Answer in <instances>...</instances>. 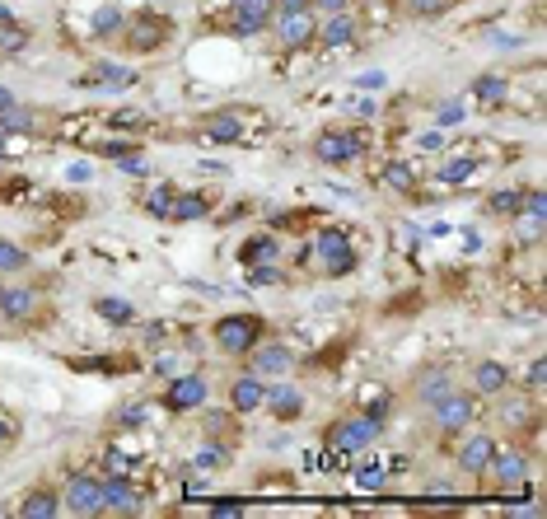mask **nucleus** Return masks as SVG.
<instances>
[{
	"instance_id": "1",
	"label": "nucleus",
	"mask_w": 547,
	"mask_h": 519,
	"mask_svg": "<svg viewBox=\"0 0 547 519\" xmlns=\"http://www.w3.org/2000/svg\"><path fill=\"white\" fill-rule=\"evenodd\" d=\"M262 332H267V323H262L258 314H225V318H216L211 342H216L220 356H239V361H244L248 351L262 342Z\"/></svg>"
},
{
	"instance_id": "2",
	"label": "nucleus",
	"mask_w": 547,
	"mask_h": 519,
	"mask_svg": "<svg viewBox=\"0 0 547 519\" xmlns=\"http://www.w3.org/2000/svg\"><path fill=\"white\" fill-rule=\"evenodd\" d=\"M384 421L370 417V412H356V417H342L328 426V449L332 454H365V445H375Z\"/></svg>"
},
{
	"instance_id": "3",
	"label": "nucleus",
	"mask_w": 547,
	"mask_h": 519,
	"mask_svg": "<svg viewBox=\"0 0 547 519\" xmlns=\"http://www.w3.org/2000/svg\"><path fill=\"white\" fill-rule=\"evenodd\" d=\"M370 150V131H323L314 141V159L318 164H328V169H346V164H356L360 155Z\"/></svg>"
},
{
	"instance_id": "4",
	"label": "nucleus",
	"mask_w": 547,
	"mask_h": 519,
	"mask_svg": "<svg viewBox=\"0 0 547 519\" xmlns=\"http://www.w3.org/2000/svg\"><path fill=\"white\" fill-rule=\"evenodd\" d=\"M426 412H431L435 431H440V435H454V431H468V426H473L477 398H473V393H463V389H449L445 398H440L435 407H426Z\"/></svg>"
},
{
	"instance_id": "5",
	"label": "nucleus",
	"mask_w": 547,
	"mask_h": 519,
	"mask_svg": "<svg viewBox=\"0 0 547 519\" xmlns=\"http://www.w3.org/2000/svg\"><path fill=\"white\" fill-rule=\"evenodd\" d=\"M164 43H169V19L141 15V19H131V24H122V47L136 52V57H155Z\"/></svg>"
},
{
	"instance_id": "6",
	"label": "nucleus",
	"mask_w": 547,
	"mask_h": 519,
	"mask_svg": "<svg viewBox=\"0 0 547 519\" xmlns=\"http://www.w3.org/2000/svg\"><path fill=\"white\" fill-rule=\"evenodd\" d=\"M61 505L71 515H103V477L94 473H71L61 487Z\"/></svg>"
},
{
	"instance_id": "7",
	"label": "nucleus",
	"mask_w": 547,
	"mask_h": 519,
	"mask_svg": "<svg viewBox=\"0 0 547 519\" xmlns=\"http://www.w3.org/2000/svg\"><path fill=\"white\" fill-rule=\"evenodd\" d=\"M318 258H323V272L328 276H351L356 272V248H351V239H346V230H337V225H328V230H318Z\"/></svg>"
},
{
	"instance_id": "8",
	"label": "nucleus",
	"mask_w": 547,
	"mask_h": 519,
	"mask_svg": "<svg viewBox=\"0 0 547 519\" xmlns=\"http://www.w3.org/2000/svg\"><path fill=\"white\" fill-rule=\"evenodd\" d=\"M141 510H145V491L127 473L103 477V515H141Z\"/></svg>"
},
{
	"instance_id": "9",
	"label": "nucleus",
	"mask_w": 547,
	"mask_h": 519,
	"mask_svg": "<svg viewBox=\"0 0 547 519\" xmlns=\"http://www.w3.org/2000/svg\"><path fill=\"white\" fill-rule=\"evenodd\" d=\"M244 361H248V370H253V375L281 379V375H290V370H295V351H290L286 342H258L244 356Z\"/></svg>"
},
{
	"instance_id": "10",
	"label": "nucleus",
	"mask_w": 547,
	"mask_h": 519,
	"mask_svg": "<svg viewBox=\"0 0 547 519\" xmlns=\"http://www.w3.org/2000/svg\"><path fill=\"white\" fill-rule=\"evenodd\" d=\"M206 393H211L206 375H178V379L169 384V389H164V407L183 417V412H197V407L206 403Z\"/></svg>"
},
{
	"instance_id": "11",
	"label": "nucleus",
	"mask_w": 547,
	"mask_h": 519,
	"mask_svg": "<svg viewBox=\"0 0 547 519\" xmlns=\"http://www.w3.org/2000/svg\"><path fill=\"white\" fill-rule=\"evenodd\" d=\"M491 454H496V440L482 435V431H468L459 440V449H454V463H459V473L482 477L487 473V463H491Z\"/></svg>"
},
{
	"instance_id": "12",
	"label": "nucleus",
	"mask_w": 547,
	"mask_h": 519,
	"mask_svg": "<svg viewBox=\"0 0 547 519\" xmlns=\"http://www.w3.org/2000/svg\"><path fill=\"white\" fill-rule=\"evenodd\" d=\"M230 15H234V33L253 38L276 19V0H230Z\"/></svg>"
},
{
	"instance_id": "13",
	"label": "nucleus",
	"mask_w": 547,
	"mask_h": 519,
	"mask_svg": "<svg viewBox=\"0 0 547 519\" xmlns=\"http://www.w3.org/2000/svg\"><path fill=\"white\" fill-rule=\"evenodd\" d=\"M262 398H267V379L253 375V370H244V375L230 379V407L239 412V417H253L262 407Z\"/></svg>"
},
{
	"instance_id": "14",
	"label": "nucleus",
	"mask_w": 547,
	"mask_h": 519,
	"mask_svg": "<svg viewBox=\"0 0 547 519\" xmlns=\"http://www.w3.org/2000/svg\"><path fill=\"white\" fill-rule=\"evenodd\" d=\"M276 38H281V47H309L318 43V19L314 10H300V15H276Z\"/></svg>"
},
{
	"instance_id": "15",
	"label": "nucleus",
	"mask_w": 547,
	"mask_h": 519,
	"mask_svg": "<svg viewBox=\"0 0 547 519\" xmlns=\"http://www.w3.org/2000/svg\"><path fill=\"white\" fill-rule=\"evenodd\" d=\"M141 80V75L131 71V66H117V61H99V66H89L75 85L80 89H131Z\"/></svg>"
},
{
	"instance_id": "16",
	"label": "nucleus",
	"mask_w": 547,
	"mask_h": 519,
	"mask_svg": "<svg viewBox=\"0 0 547 519\" xmlns=\"http://www.w3.org/2000/svg\"><path fill=\"white\" fill-rule=\"evenodd\" d=\"M487 473L501 482V491H515L524 477H529V454H519V449H496L487 463Z\"/></svg>"
},
{
	"instance_id": "17",
	"label": "nucleus",
	"mask_w": 547,
	"mask_h": 519,
	"mask_svg": "<svg viewBox=\"0 0 547 519\" xmlns=\"http://www.w3.org/2000/svg\"><path fill=\"white\" fill-rule=\"evenodd\" d=\"M262 407H272L276 421H295L304 412V393L290 384V379H281V384H267V398H262Z\"/></svg>"
},
{
	"instance_id": "18",
	"label": "nucleus",
	"mask_w": 547,
	"mask_h": 519,
	"mask_svg": "<svg viewBox=\"0 0 547 519\" xmlns=\"http://www.w3.org/2000/svg\"><path fill=\"white\" fill-rule=\"evenodd\" d=\"M0 314L10 323H29L38 314V290L33 286H0Z\"/></svg>"
},
{
	"instance_id": "19",
	"label": "nucleus",
	"mask_w": 547,
	"mask_h": 519,
	"mask_svg": "<svg viewBox=\"0 0 547 519\" xmlns=\"http://www.w3.org/2000/svg\"><path fill=\"white\" fill-rule=\"evenodd\" d=\"M52 515H61V491L52 487H33L19 501V519H52Z\"/></svg>"
},
{
	"instance_id": "20",
	"label": "nucleus",
	"mask_w": 547,
	"mask_h": 519,
	"mask_svg": "<svg viewBox=\"0 0 547 519\" xmlns=\"http://www.w3.org/2000/svg\"><path fill=\"white\" fill-rule=\"evenodd\" d=\"M510 370H505L501 361H477V370H473V384H477V393L482 398H496V393H505L510 389Z\"/></svg>"
},
{
	"instance_id": "21",
	"label": "nucleus",
	"mask_w": 547,
	"mask_h": 519,
	"mask_svg": "<svg viewBox=\"0 0 547 519\" xmlns=\"http://www.w3.org/2000/svg\"><path fill=\"white\" fill-rule=\"evenodd\" d=\"M360 38V24L351 15H328V24H318V43L328 47H351Z\"/></svg>"
},
{
	"instance_id": "22",
	"label": "nucleus",
	"mask_w": 547,
	"mask_h": 519,
	"mask_svg": "<svg viewBox=\"0 0 547 519\" xmlns=\"http://www.w3.org/2000/svg\"><path fill=\"white\" fill-rule=\"evenodd\" d=\"M230 445H225V440H202V449H197V459H192V468H202V473H225V468H230Z\"/></svg>"
},
{
	"instance_id": "23",
	"label": "nucleus",
	"mask_w": 547,
	"mask_h": 519,
	"mask_svg": "<svg viewBox=\"0 0 547 519\" xmlns=\"http://www.w3.org/2000/svg\"><path fill=\"white\" fill-rule=\"evenodd\" d=\"M206 211H211V197H206V192H173L169 220H202Z\"/></svg>"
},
{
	"instance_id": "24",
	"label": "nucleus",
	"mask_w": 547,
	"mask_h": 519,
	"mask_svg": "<svg viewBox=\"0 0 547 519\" xmlns=\"http://www.w3.org/2000/svg\"><path fill=\"white\" fill-rule=\"evenodd\" d=\"M449 389H454L449 370H431V375H421V379H417V403H421V407H435Z\"/></svg>"
},
{
	"instance_id": "25",
	"label": "nucleus",
	"mask_w": 547,
	"mask_h": 519,
	"mask_svg": "<svg viewBox=\"0 0 547 519\" xmlns=\"http://www.w3.org/2000/svg\"><path fill=\"white\" fill-rule=\"evenodd\" d=\"M276 239L272 234H253V239H244V248H239V262L244 267H258V262H276Z\"/></svg>"
},
{
	"instance_id": "26",
	"label": "nucleus",
	"mask_w": 547,
	"mask_h": 519,
	"mask_svg": "<svg viewBox=\"0 0 547 519\" xmlns=\"http://www.w3.org/2000/svg\"><path fill=\"white\" fill-rule=\"evenodd\" d=\"M239 136H244L239 113H220L216 122H206V127H202V141H239Z\"/></svg>"
},
{
	"instance_id": "27",
	"label": "nucleus",
	"mask_w": 547,
	"mask_h": 519,
	"mask_svg": "<svg viewBox=\"0 0 547 519\" xmlns=\"http://www.w3.org/2000/svg\"><path fill=\"white\" fill-rule=\"evenodd\" d=\"M379 183L389 192H417V173L407 169L403 159H393V164H384V173H379Z\"/></svg>"
},
{
	"instance_id": "28",
	"label": "nucleus",
	"mask_w": 547,
	"mask_h": 519,
	"mask_svg": "<svg viewBox=\"0 0 547 519\" xmlns=\"http://www.w3.org/2000/svg\"><path fill=\"white\" fill-rule=\"evenodd\" d=\"M487 211H491V216H519V211H524V192H519V188L491 192V197H487Z\"/></svg>"
},
{
	"instance_id": "29",
	"label": "nucleus",
	"mask_w": 547,
	"mask_h": 519,
	"mask_svg": "<svg viewBox=\"0 0 547 519\" xmlns=\"http://www.w3.org/2000/svg\"><path fill=\"white\" fill-rule=\"evenodd\" d=\"M99 318H108V323H117V328H127V323H136V309H131L127 300H117V295H103L99 304Z\"/></svg>"
},
{
	"instance_id": "30",
	"label": "nucleus",
	"mask_w": 547,
	"mask_h": 519,
	"mask_svg": "<svg viewBox=\"0 0 547 519\" xmlns=\"http://www.w3.org/2000/svg\"><path fill=\"white\" fill-rule=\"evenodd\" d=\"M505 94H510L505 75H477V80H473V99L477 103H501Z\"/></svg>"
},
{
	"instance_id": "31",
	"label": "nucleus",
	"mask_w": 547,
	"mask_h": 519,
	"mask_svg": "<svg viewBox=\"0 0 547 519\" xmlns=\"http://www.w3.org/2000/svg\"><path fill=\"white\" fill-rule=\"evenodd\" d=\"M33 131V113L29 108H5V113H0V136H29Z\"/></svg>"
},
{
	"instance_id": "32",
	"label": "nucleus",
	"mask_w": 547,
	"mask_h": 519,
	"mask_svg": "<svg viewBox=\"0 0 547 519\" xmlns=\"http://www.w3.org/2000/svg\"><path fill=\"white\" fill-rule=\"evenodd\" d=\"M29 267H33V262H29V253H24V248L0 239V276H19V272H29Z\"/></svg>"
},
{
	"instance_id": "33",
	"label": "nucleus",
	"mask_w": 547,
	"mask_h": 519,
	"mask_svg": "<svg viewBox=\"0 0 547 519\" xmlns=\"http://www.w3.org/2000/svg\"><path fill=\"white\" fill-rule=\"evenodd\" d=\"M29 43H33V33L24 29V24H15V19L0 24V52H24Z\"/></svg>"
},
{
	"instance_id": "34",
	"label": "nucleus",
	"mask_w": 547,
	"mask_h": 519,
	"mask_svg": "<svg viewBox=\"0 0 547 519\" xmlns=\"http://www.w3.org/2000/svg\"><path fill=\"white\" fill-rule=\"evenodd\" d=\"M122 24H127L122 10H117V5H103L99 15H94V38H113V33H122Z\"/></svg>"
},
{
	"instance_id": "35",
	"label": "nucleus",
	"mask_w": 547,
	"mask_h": 519,
	"mask_svg": "<svg viewBox=\"0 0 547 519\" xmlns=\"http://www.w3.org/2000/svg\"><path fill=\"white\" fill-rule=\"evenodd\" d=\"M529 403L524 398H505L501 407H496V421H505V426H529Z\"/></svg>"
},
{
	"instance_id": "36",
	"label": "nucleus",
	"mask_w": 547,
	"mask_h": 519,
	"mask_svg": "<svg viewBox=\"0 0 547 519\" xmlns=\"http://www.w3.org/2000/svg\"><path fill=\"white\" fill-rule=\"evenodd\" d=\"M449 5H454V0H403V10L412 19H440Z\"/></svg>"
},
{
	"instance_id": "37",
	"label": "nucleus",
	"mask_w": 547,
	"mask_h": 519,
	"mask_svg": "<svg viewBox=\"0 0 547 519\" xmlns=\"http://www.w3.org/2000/svg\"><path fill=\"white\" fill-rule=\"evenodd\" d=\"M477 169V159L473 155H463V159H449L445 169H440V183H463V178H468V173Z\"/></svg>"
},
{
	"instance_id": "38",
	"label": "nucleus",
	"mask_w": 547,
	"mask_h": 519,
	"mask_svg": "<svg viewBox=\"0 0 547 519\" xmlns=\"http://www.w3.org/2000/svg\"><path fill=\"white\" fill-rule=\"evenodd\" d=\"M169 206H173V188H169V183L150 188V197H145V211H150V216H169Z\"/></svg>"
},
{
	"instance_id": "39",
	"label": "nucleus",
	"mask_w": 547,
	"mask_h": 519,
	"mask_svg": "<svg viewBox=\"0 0 547 519\" xmlns=\"http://www.w3.org/2000/svg\"><path fill=\"white\" fill-rule=\"evenodd\" d=\"M136 150H141V145H131V141H103L99 145V155L113 159V164H117V159H127V155H136Z\"/></svg>"
},
{
	"instance_id": "40",
	"label": "nucleus",
	"mask_w": 547,
	"mask_h": 519,
	"mask_svg": "<svg viewBox=\"0 0 547 519\" xmlns=\"http://www.w3.org/2000/svg\"><path fill=\"white\" fill-rule=\"evenodd\" d=\"M117 421H122L127 431H136V426H145V403H122V412H117Z\"/></svg>"
},
{
	"instance_id": "41",
	"label": "nucleus",
	"mask_w": 547,
	"mask_h": 519,
	"mask_svg": "<svg viewBox=\"0 0 547 519\" xmlns=\"http://www.w3.org/2000/svg\"><path fill=\"white\" fill-rule=\"evenodd\" d=\"M248 281H258V286H272V281H281V272H276L272 262H258V267H244Z\"/></svg>"
},
{
	"instance_id": "42",
	"label": "nucleus",
	"mask_w": 547,
	"mask_h": 519,
	"mask_svg": "<svg viewBox=\"0 0 547 519\" xmlns=\"http://www.w3.org/2000/svg\"><path fill=\"white\" fill-rule=\"evenodd\" d=\"M117 169H122V173H136V178H145V173H150V164H145V155H141V150H136V155L117 159Z\"/></svg>"
},
{
	"instance_id": "43",
	"label": "nucleus",
	"mask_w": 547,
	"mask_h": 519,
	"mask_svg": "<svg viewBox=\"0 0 547 519\" xmlns=\"http://www.w3.org/2000/svg\"><path fill=\"white\" fill-rule=\"evenodd\" d=\"M435 122H440V127H459V122H463V103H445V108L435 113Z\"/></svg>"
},
{
	"instance_id": "44",
	"label": "nucleus",
	"mask_w": 547,
	"mask_h": 519,
	"mask_svg": "<svg viewBox=\"0 0 547 519\" xmlns=\"http://www.w3.org/2000/svg\"><path fill=\"white\" fill-rule=\"evenodd\" d=\"M356 482H360V491H379L384 487V473H379V468H360Z\"/></svg>"
},
{
	"instance_id": "45",
	"label": "nucleus",
	"mask_w": 547,
	"mask_h": 519,
	"mask_svg": "<svg viewBox=\"0 0 547 519\" xmlns=\"http://www.w3.org/2000/svg\"><path fill=\"white\" fill-rule=\"evenodd\" d=\"M239 510H244L239 496H220V501H211V515H239Z\"/></svg>"
},
{
	"instance_id": "46",
	"label": "nucleus",
	"mask_w": 547,
	"mask_h": 519,
	"mask_svg": "<svg viewBox=\"0 0 547 519\" xmlns=\"http://www.w3.org/2000/svg\"><path fill=\"white\" fill-rule=\"evenodd\" d=\"M15 435H19L15 417H5V412H0V449H10V445H15Z\"/></svg>"
},
{
	"instance_id": "47",
	"label": "nucleus",
	"mask_w": 547,
	"mask_h": 519,
	"mask_svg": "<svg viewBox=\"0 0 547 519\" xmlns=\"http://www.w3.org/2000/svg\"><path fill=\"white\" fill-rule=\"evenodd\" d=\"M524 384H529V389H543V384H547V361H533V365H529V379H524Z\"/></svg>"
},
{
	"instance_id": "48",
	"label": "nucleus",
	"mask_w": 547,
	"mask_h": 519,
	"mask_svg": "<svg viewBox=\"0 0 547 519\" xmlns=\"http://www.w3.org/2000/svg\"><path fill=\"white\" fill-rule=\"evenodd\" d=\"M309 10V0H276V15H300Z\"/></svg>"
},
{
	"instance_id": "49",
	"label": "nucleus",
	"mask_w": 547,
	"mask_h": 519,
	"mask_svg": "<svg viewBox=\"0 0 547 519\" xmlns=\"http://www.w3.org/2000/svg\"><path fill=\"white\" fill-rule=\"evenodd\" d=\"M225 426H230L225 412H211V417H206V435H225Z\"/></svg>"
},
{
	"instance_id": "50",
	"label": "nucleus",
	"mask_w": 547,
	"mask_h": 519,
	"mask_svg": "<svg viewBox=\"0 0 547 519\" xmlns=\"http://www.w3.org/2000/svg\"><path fill=\"white\" fill-rule=\"evenodd\" d=\"M356 85H360V89H384V71H365Z\"/></svg>"
},
{
	"instance_id": "51",
	"label": "nucleus",
	"mask_w": 547,
	"mask_h": 519,
	"mask_svg": "<svg viewBox=\"0 0 547 519\" xmlns=\"http://www.w3.org/2000/svg\"><path fill=\"white\" fill-rule=\"evenodd\" d=\"M108 473H127V454L122 449H108Z\"/></svg>"
},
{
	"instance_id": "52",
	"label": "nucleus",
	"mask_w": 547,
	"mask_h": 519,
	"mask_svg": "<svg viewBox=\"0 0 547 519\" xmlns=\"http://www.w3.org/2000/svg\"><path fill=\"white\" fill-rule=\"evenodd\" d=\"M318 10H328V15H346V0H309Z\"/></svg>"
},
{
	"instance_id": "53",
	"label": "nucleus",
	"mask_w": 547,
	"mask_h": 519,
	"mask_svg": "<svg viewBox=\"0 0 547 519\" xmlns=\"http://www.w3.org/2000/svg\"><path fill=\"white\" fill-rule=\"evenodd\" d=\"M113 127H127V131H131V127H141V113H117V117H113Z\"/></svg>"
},
{
	"instance_id": "54",
	"label": "nucleus",
	"mask_w": 547,
	"mask_h": 519,
	"mask_svg": "<svg viewBox=\"0 0 547 519\" xmlns=\"http://www.w3.org/2000/svg\"><path fill=\"white\" fill-rule=\"evenodd\" d=\"M351 113H356V117H375V103H370V99H365V103H351Z\"/></svg>"
},
{
	"instance_id": "55",
	"label": "nucleus",
	"mask_w": 547,
	"mask_h": 519,
	"mask_svg": "<svg viewBox=\"0 0 547 519\" xmlns=\"http://www.w3.org/2000/svg\"><path fill=\"white\" fill-rule=\"evenodd\" d=\"M5 108H15V94H10V89H0V113H5Z\"/></svg>"
},
{
	"instance_id": "56",
	"label": "nucleus",
	"mask_w": 547,
	"mask_h": 519,
	"mask_svg": "<svg viewBox=\"0 0 547 519\" xmlns=\"http://www.w3.org/2000/svg\"><path fill=\"white\" fill-rule=\"evenodd\" d=\"M0 169H5V136H0Z\"/></svg>"
},
{
	"instance_id": "57",
	"label": "nucleus",
	"mask_w": 547,
	"mask_h": 519,
	"mask_svg": "<svg viewBox=\"0 0 547 519\" xmlns=\"http://www.w3.org/2000/svg\"><path fill=\"white\" fill-rule=\"evenodd\" d=\"M5 19H10V10H5V5H0V24H5Z\"/></svg>"
}]
</instances>
